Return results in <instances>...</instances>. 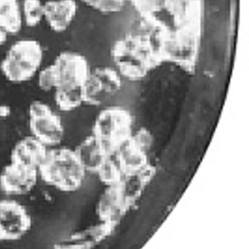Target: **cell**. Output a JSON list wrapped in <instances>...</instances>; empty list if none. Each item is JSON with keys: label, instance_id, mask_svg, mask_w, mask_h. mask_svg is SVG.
<instances>
[{"label": "cell", "instance_id": "obj_1", "mask_svg": "<svg viewBox=\"0 0 249 249\" xmlns=\"http://www.w3.org/2000/svg\"><path fill=\"white\" fill-rule=\"evenodd\" d=\"M201 36V5L198 2L188 16L175 25L166 40L163 61L194 74L198 61Z\"/></svg>", "mask_w": 249, "mask_h": 249}, {"label": "cell", "instance_id": "obj_2", "mask_svg": "<svg viewBox=\"0 0 249 249\" xmlns=\"http://www.w3.org/2000/svg\"><path fill=\"white\" fill-rule=\"evenodd\" d=\"M111 57L121 77L131 81H141L162 64L148 42L131 32L113 44Z\"/></svg>", "mask_w": 249, "mask_h": 249}, {"label": "cell", "instance_id": "obj_3", "mask_svg": "<svg viewBox=\"0 0 249 249\" xmlns=\"http://www.w3.org/2000/svg\"><path fill=\"white\" fill-rule=\"evenodd\" d=\"M45 182L63 192H73L83 183L86 171L79 162L74 150L66 147L48 150L38 168Z\"/></svg>", "mask_w": 249, "mask_h": 249}, {"label": "cell", "instance_id": "obj_4", "mask_svg": "<svg viewBox=\"0 0 249 249\" xmlns=\"http://www.w3.org/2000/svg\"><path fill=\"white\" fill-rule=\"evenodd\" d=\"M43 57V48L38 41L21 39L8 49L0 64V70L11 83H24L37 74Z\"/></svg>", "mask_w": 249, "mask_h": 249}, {"label": "cell", "instance_id": "obj_5", "mask_svg": "<svg viewBox=\"0 0 249 249\" xmlns=\"http://www.w3.org/2000/svg\"><path fill=\"white\" fill-rule=\"evenodd\" d=\"M133 132V118L124 107H105L96 116L92 135L100 141L108 156H112Z\"/></svg>", "mask_w": 249, "mask_h": 249}, {"label": "cell", "instance_id": "obj_6", "mask_svg": "<svg viewBox=\"0 0 249 249\" xmlns=\"http://www.w3.org/2000/svg\"><path fill=\"white\" fill-rule=\"evenodd\" d=\"M28 116L31 136L46 146L59 144L65 133L63 124L61 117L48 105L34 101L29 106Z\"/></svg>", "mask_w": 249, "mask_h": 249}, {"label": "cell", "instance_id": "obj_7", "mask_svg": "<svg viewBox=\"0 0 249 249\" xmlns=\"http://www.w3.org/2000/svg\"><path fill=\"white\" fill-rule=\"evenodd\" d=\"M122 86V77L112 67L101 66L90 70L83 86L84 102L92 106H101L116 96Z\"/></svg>", "mask_w": 249, "mask_h": 249}, {"label": "cell", "instance_id": "obj_8", "mask_svg": "<svg viewBox=\"0 0 249 249\" xmlns=\"http://www.w3.org/2000/svg\"><path fill=\"white\" fill-rule=\"evenodd\" d=\"M51 66L56 77L57 89L82 88L91 70L86 57L72 51L59 53Z\"/></svg>", "mask_w": 249, "mask_h": 249}, {"label": "cell", "instance_id": "obj_9", "mask_svg": "<svg viewBox=\"0 0 249 249\" xmlns=\"http://www.w3.org/2000/svg\"><path fill=\"white\" fill-rule=\"evenodd\" d=\"M31 217L19 202L0 200V241H15L27 233L31 227Z\"/></svg>", "mask_w": 249, "mask_h": 249}, {"label": "cell", "instance_id": "obj_10", "mask_svg": "<svg viewBox=\"0 0 249 249\" xmlns=\"http://www.w3.org/2000/svg\"><path fill=\"white\" fill-rule=\"evenodd\" d=\"M38 170L11 161L0 175V188L10 195H26L37 184Z\"/></svg>", "mask_w": 249, "mask_h": 249}, {"label": "cell", "instance_id": "obj_11", "mask_svg": "<svg viewBox=\"0 0 249 249\" xmlns=\"http://www.w3.org/2000/svg\"><path fill=\"white\" fill-rule=\"evenodd\" d=\"M128 211L123 196L121 181L107 186L96 206V213L100 221L117 226Z\"/></svg>", "mask_w": 249, "mask_h": 249}, {"label": "cell", "instance_id": "obj_12", "mask_svg": "<svg viewBox=\"0 0 249 249\" xmlns=\"http://www.w3.org/2000/svg\"><path fill=\"white\" fill-rule=\"evenodd\" d=\"M77 11L76 0H50L44 2V22L55 33H63L72 25Z\"/></svg>", "mask_w": 249, "mask_h": 249}, {"label": "cell", "instance_id": "obj_13", "mask_svg": "<svg viewBox=\"0 0 249 249\" xmlns=\"http://www.w3.org/2000/svg\"><path fill=\"white\" fill-rule=\"evenodd\" d=\"M116 226L101 221L97 225L70 235L55 245L57 249H91L95 247L112 235Z\"/></svg>", "mask_w": 249, "mask_h": 249}, {"label": "cell", "instance_id": "obj_14", "mask_svg": "<svg viewBox=\"0 0 249 249\" xmlns=\"http://www.w3.org/2000/svg\"><path fill=\"white\" fill-rule=\"evenodd\" d=\"M48 149L33 136L19 140L11 151V161L38 170L46 159Z\"/></svg>", "mask_w": 249, "mask_h": 249}, {"label": "cell", "instance_id": "obj_15", "mask_svg": "<svg viewBox=\"0 0 249 249\" xmlns=\"http://www.w3.org/2000/svg\"><path fill=\"white\" fill-rule=\"evenodd\" d=\"M155 175L156 168L148 164L142 170L123 177L121 181V190L129 210L136 205Z\"/></svg>", "mask_w": 249, "mask_h": 249}, {"label": "cell", "instance_id": "obj_16", "mask_svg": "<svg viewBox=\"0 0 249 249\" xmlns=\"http://www.w3.org/2000/svg\"><path fill=\"white\" fill-rule=\"evenodd\" d=\"M122 173L123 177L144 168L148 165L147 153L141 150L129 138L112 156Z\"/></svg>", "mask_w": 249, "mask_h": 249}, {"label": "cell", "instance_id": "obj_17", "mask_svg": "<svg viewBox=\"0 0 249 249\" xmlns=\"http://www.w3.org/2000/svg\"><path fill=\"white\" fill-rule=\"evenodd\" d=\"M74 152L86 172L96 173L108 157L100 141L92 134L80 142Z\"/></svg>", "mask_w": 249, "mask_h": 249}, {"label": "cell", "instance_id": "obj_18", "mask_svg": "<svg viewBox=\"0 0 249 249\" xmlns=\"http://www.w3.org/2000/svg\"><path fill=\"white\" fill-rule=\"evenodd\" d=\"M53 92L55 104L62 112H71L85 104L82 88H60L54 90Z\"/></svg>", "mask_w": 249, "mask_h": 249}, {"label": "cell", "instance_id": "obj_19", "mask_svg": "<svg viewBox=\"0 0 249 249\" xmlns=\"http://www.w3.org/2000/svg\"><path fill=\"white\" fill-rule=\"evenodd\" d=\"M21 8L22 22L34 28L44 21V2L42 0H23Z\"/></svg>", "mask_w": 249, "mask_h": 249}, {"label": "cell", "instance_id": "obj_20", "mask_svg": "<svg viewBox=\"0 0 249 249\" xmlns=\"http://www.w3.org/2000/svg\"><path fill=\"white\" fill-rule=\"evenodd\" d=\"M96 174H97L100 180L106 186L118 183L123 178L122 173L112 156H108L105 160Z\"/></svg>", "mask_w": 249, "mask_h": 249}, {"label": "cell", "instance_id": "obj_21", "mask_svg": "<svg viewBox=\"0 0 249 249\" xmlns=\"http://www.w3.org/2000/svg\"><path fill=\"white\" fill-rule=\"evenodd\" d=\"M86 7L102 15L119 13L124 8L127 0H81Z\"/></svg>", "mask_w": 249, "mask_h": 249}, {"label": "cell", "instance_id": "obj_22", "mask_svg": "<svg viewBox=\"0 0 249 249\" xmlns=\"http://www.w3.org/2000/svg\"><path fill=\"white\" fill-rule=\"evenodd\" d=\"M140 16H157L164 11V0H127Z\"/></svg>", "mask_w": 249, "mask_h": 249}, {"label": "cell", "instance_id": "obj_23", "mask_svg": "<svg viewBox=\"0 0 249 249\" xmlns=\"http://www.w3.org/2000/svg\"><path fill=\"white\" fill-rule=\"evenodd\" d=\"M37 84L41 89L45 92L54 91L57 89V81L52 66L41 69L37 72Z\"/></svg>", "mask_w": 249, "mask_h": 249}, {"label": "cell", "instance_id": "obj_24", "mask_svg": "<svg viewBox=\"0 0 249 249\" xmlns=\"http://www.w3.org/2000/svg\"><path fill=\"white\" fill-rule=\"evenodd\" d=\"M131 140L146 153H148L153 145V135L146 127H140L135 132L133 131L131 134Z\"/></svg>", "mask_w": 249, "mask_h": 249}, {"label": "cell", "instance_id": "obj_25", "mask_svg": "<svg viewBox=\"0 0 249 249\" xmlns=\"http://www.w3.org/2000/svg\"><path fill=\"white\" fill-rule=\"evenodd\" d=\"M11 115V108L7 105H0V120L8 117Z\"/></svg>", "mask_w": 249, "mask_h": 249}, {"label": "cell", "instance_id": "obj_26", "mask_svg": "<svg viewBox=\"0 0 249 249\" xmlns=\"http://www.w3.org/2000/svg\"><path fill=\"white\" fill-rule=\"evenodd\" d=\"M8 35L2 29L0 28V46L7 42Z\"/></svg>", "mask_w": 249, "mask_h": 249}, {"label": "cell", "instance_id": "obj_27", "mask_svg": "<svg viewBox=\"0 0 249 249\" xmlns=\"http://www.w3.org/2000/svg\"></svg>", "mask_w": 249, "mask_h": 249}]
</instances>
